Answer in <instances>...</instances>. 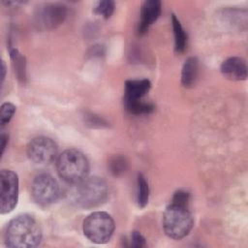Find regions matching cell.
<instances>
[{
    "instance_id": "obj_20",
    "label": "cell",
    "mask_w": 248,
    "mask_h": 248,
    "mask_svg": "<svg viewBox=\"0 0 248 248\" xmlns=\"http://www.w3.org/2000/svg\"><path fill=\"white\" fill-rule=\"evenodd\" d=\"M189 201H190V194L183 190L176 191L170 200L171 202L183 204V205H189Z\"/></svg>"
},
{
    "instance_id": "obj_14",
    "label": "cell",
    "mask_w": 248,
    "mask_h": 248,
    "mask_svg": "<svg viewBox=\"0 0 248 248\" xmlns=\"http://www.w3.org/2000/svg\"><path fill=\"white\" fill-rule=\"evenodd\" d=\"M10 57L12 60V64H13L16 78L21 83L24 84L26 81V60H25V57L16 48L10 49Z\"/></svg>"
},
{
    "instance_id": "obj_22",
    "label": "cell",
    "mask_w": 248,
    "mask_h": 248,
    "mask_svg": "<svg viewBox=\"0 0 248 248\" xmlns=\"http://www.w3.org/2000/svg\"><path fill=\"white\" fill-rule=\"evenodd\" d=\"M88 124H92V126H95V125H98L99 127L102 126V124H104L105 122L103 121L102 118H99L98 116L96 115H90L88 116V121H87Z\"/></svg>"
},
{
    "instance_id": "obj_13",
    "label": "cell",
    "mask_w": 248,
    "mask_h": 248,
    "mask_svg": "<svg viewBox=\"0 0 248 248\" xmlns=\"http://www.w3.org/2000/svg\"><path fill=\"white\" fill-rule=\"evenodd\" d=\"M199 73V61L195 56L187 58L183 64L181 71V83L185 87L195 84Z\"/></svg>"
},
{
    "instance_id": "obj_12",
    "label": "cell",
    "mask_w": 248,
    "mask_h": 248,
    "mask_svg": "<svg viewBox=\"0 0 248 248\" xmlns=\"http://www.w3.org/2000/svg\"><path fill=\"white\" fill-rule=\"evenodd\" d=\"M220 71L226 78L231 80H244L247 78V65L241 57L227 58L221 64Z\"/></svg>"
},
{
    "instance_id": "obj_2",
    "label": "cell",
    "mask_w": 248,
    "mask_h": 248,
    "mask_svg": "<svg viewBox=\"0 0 248 248\" xmlns=\"http://www.w3.org/2000/svg\"><path fill=\"white\" fill-rule=\"evenodd\" d=\"M108 195L106 181L100 177H86L71 192V202L80 209H92L103 204Z\"/></svg>"
},
{
    "instance_id": "obj_7",
    "label": "cell",
    "mask_w": 248,
    "mask_h": 248,
    "mask_svg": "<svg viewBox=\"0 0 248 248\" xmlns=\"http://www.w3.org/2000/svg\"><path fill=\"white\" fill-rule=\"evenodd\" d=\"M18 201V177L11 170L0 172V212L7 214L14 210Z\"/></svg>"
},
{
    "instance_id": "obj_4",
    "label": "cell",
    "mask_w": 248,
    "mask_h": 248,
    "mask_svg": "<svg viewBox=\"0 0 248 248\" xmlns=\"http://www.w3.org/2000/svg\"><path fill=\"white\" fill-rule=\"evenodd\" d=\"M194 225V219L189 205L170 202L163 215L165 233L172 239H182L189 234Z\"/></svg>"
},
{
    "instance_id": "obj_10",
    "label": "cell",
    "mask_w": 248,
    "mask_h": 248,
    "mask_svg": "<svg viewBox=\"0 0 248 248\" xmlns=\"http://www.w3.org/2000/svg\"><path fill=\"white\" fill-rule=\"evenodd\" d=\"M151 88V82L146 79H129L125 82L123 103L124 107L142 101Z\"/></svg>"
},
{
    "instance_id": "obj_21",
    "label": "cell",
    "mask_w": 248,
    "mask_h": 248,
    "mask_svg": "<svg viewBox=\"0 0 248 248\" xmlns=\"http://www.w3.org/2000/svg\"><path fill=\"white\" fill-rule=\"evenodd\" d=\"M131 242H132V246L135 248H142V247H146V241L144 236L137 231H134L131 234Z\"/></svg>"
},
{
    "instance_id": "obj_24",
    "label": "cell",
    "mask_w": 248,
    "mask_h": 248,
    "mask_svg": "<svg viewBox=\"0 0 248 248\" xmlns=\"http://www.w3.org/2000/svg\"><path fill=\"white\" fill-rule=\"evenodd\" d=\"M1 65H2V67H1V83H3V81L5 79V74H6V64L4 61H2Z\"/></svg>"
},
{
    "instance_id": "obj_23",
    "label": "cell",
    "mask_w": 248,
    "mask_h": 248,
    "mask_svg": "<svg viewBox=\"0 0 248 248\" xmlns=\"http://www.w3.org/2000/svg\"><path fill=\"white\" fill-rule=\"evenodd\" d=\"M7 143H8V136L5 135V134H2L1 140H0V147H1V152L0 153H1V155L4 153Z\"/></svg>"
},
{
    "instance_id": "obj_11",
    "label": "cell",
    "mask_w": 248,
    "mask_h": 248,
    "mask_svg": "<svg viewBox=\"0 0 248 248\" xmlns=\"http://www.w3.org/2000/svg\"><path fill=\"white\" fill-rule=\"evenodd\" d=\"M162 11V3L159 0H146L141 6L140 20L138 27V33L143 35L147 32L150 25H152L160 16Z\"/></svg>"
},
{
    "instance_id": "obj_19",
    "label": "cell",
    "mask_w": 248,
    "mask_h": 248,
    "mask_svg": "<svg viewBox=\"0 0 248 248\" xmlns=\"http://www.w3.org/2000/svg\"><path fill=\"white\" fill-rule=\"evenodd\" d=\"M15 112H16L15 105H13L12 103L2 104L1 109H0V124L2 127L10 122Z\"/></svg>"
},
{
    "instance_id": "obj_8",
    "label": "cell",
    "mask_w": 248,
    "mask_h": 248,
    "mask_svg": "<svg viewBox=\"0 0 248 248\" xmlns=\"http://www.w3.org/2000/svg\"><path fill=\"white\" fill-rule=\"evenodd\" d=\"M57 153V144L48 137L34 138L27 145L28 158L37 165L50 164L56 159Z\"/></svg>"
},
{
    "instance_id": "obj_6",
    "label": "cell",
    "mask_w": 248,
    "mask_h": 248,
    "mask_svg": "<svg viewBox=\"0 0 248 248\" xmlns=\"http://www.w3.org/2000/svg\"><path fill=\"white\" fill-rule=\"evenodd\" d=\"M60 195V187L56 179L49 173H39L31 184V196L40 206H48L55 202Z\"/></svg>"
},
{
    "instance_id": "obj_15",
    "label": "cell",
    "mask_w": 248,
    "mask_h": 248,
    "mask_svg": "<svg viewBox=\"0 0 248 248\" xmlns=\"http://www.w3.org/2000/svg\"><path fill=\"white\" fill-rule=\"evenodd\" d=\"M171 23L174 35V49L176 52L181 53L185 50L187 46V34L174 14L171 15Z\"/></svg>"
},
{
    "instance_id": "obj_9",
    "label": "cell",
    "mask_w": 248,
    "mask_h": 248,
    "mask_svg": "<svg viewBox=\"0 0 248 248\" xmlns=\"http://www.w3.org/2000/svg\"><path fill=\"white\" fill-rule=\"evenodd\" d=\"M67 16V7L59 3L45 4L38 9L35 16L37 23L45 29H53L61 24Z\"/></svg>"
},
{
    "instance_id": "obj_3",
    "label": "cell",
    "mask_w": 248,
    "mask_h": 248,
    "mask_svg": "<svg viewBox=\"0 0 248 248\" xmlns=\"http://www.w3.org/2000/svg\"><path fill=\"white\" fill-rule=\"evenodd\" d=\"M89 169L88 159L78 149H66L57 158L58 174L69 184L76 185L84 180L89 173Z\"/></svg>"
},
{
    "instance_id": "obj_17",
    "label": "cell",
    "mask_w": 248,
    "mask_h": 248,
    "mask_svg": "<svg viewBox=\"0 0 248 248\" xmlns=\"http://www.w3.org/2000/svg\"><path fill=\"white\" fill-rule=\"evenodd\" d=\"M128 168V163L125 157L120 155H115L111 157L108 161V169L109 171L114 176H119L123 174Z\"/></svg>"
},
{
    "instance_id": "obj_16",
    "label": "cell",
    "mask_w": 248,
    "mask_h": 248,
    "mask_svg": "<svg viewBox=\"0 0 248 248\" xmlns=\"http://www.w3.org/2000/svg\"><path fill=\"white\" fill-rule=\"evenodd\" d=\"M137 202L140 208L147 205L149 200V187L148 183L142 173H138L137 178Z\"/></svg>"
},
{
    "instance_id": "obj_1",
    "label": "cell",
    "mask_w": 248,
    "mask_h": 248,
    "mask_svg": "<svg viewBox=\"0 0 248 248\" xmlns=\"http://www.w3.org/2000/svg\"><path fill=\"white\" fill-rule=\"evenodd\" d=\"M42 230L34 217L20 214L13 218L5 231V244L11 248H33L42 240Z\"/></svg>"
},
{
    "instance_id": "obj_18",
    "label": "cell",
    "mask_w": 248,
    "mask_h": 248,
    "mask_svg": "<svg viewBox=\"0 0 248 248\" xmlns=\"http://www.w3.org/2000/svg\"><path fill=\"white\" fill-rule=\"evenodd\" d=\"M113 11H114V2L111 0L99 1L94 8V13L96 15H99L107 19L111 16V15L113 14Z\"/></svg>"
},
{
    "instance_id": "obj_5",
    "label": "cell",
    "mask_w": 248,
    "mask_h": 248,
    "mask_svg": "<svg viewBox=\"0 0 248 248\" xmlns=\"http://www.w3.org/2000/svg\"><path fill=\"white\" fill-rule=\"evenodd\" d=\"M114 229L113 219L104 211H95L89 214L82 225L84 235L96 244L107 243L112 236Z\"/></svg>"
}]
</instances>
